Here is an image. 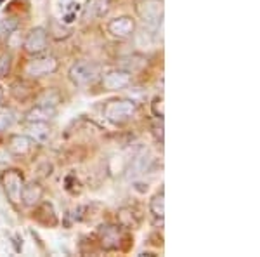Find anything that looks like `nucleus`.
<instances>
[{
    "instance_id": "f257e3e1",
    "label": "nucleus",
    "mask_w": 260,
    "mask_h": 257,
    "mask_svg": "<svg viewBox=\"0 0 260 257\" xmlns=\"http://www.w3.org/2000/svg\"><path fill=\"white\" fill-rule=\"evenodd\" d=\"M137 14L151 33H158L163 26V0H144L137 6Z\"/></svg>"
},
{
    "instance_id": "f03ea898",
    "label": "nucleus",
    "mask_w": 260,
    "mask_h": 257,
    "mask_svg": "<svg viewBox=\"0 0 260 257\" xmlns=\"http://www.w3.org/2000/svg\"><path fill=\"white\" fill-rule=\"evenodd\" d=\"M99 65L94 61H87V60H82V61H77L70 66V71H68V77L75 85L78 87H85V85H90L94 83L95 80L99 77Z\"/></svg>"
},
{
    "instance_id": "7ed1b4c3",
    "label": "nucleus",
    "mask_w": 260,
    "mask_h": 257,
    "mask_svg": "<svg viewBox=\"0 0 260 257\" xmlns=\"http://www.w3.org/2000/svg\"><path fill=\"white\" fill-rule=\"evenodd\" d=\"M136 111H137V104L130 99L110 101V103L104 106V117H106V120L116 125L128 122L136 115Z\"/></svg>"
},
{
    "instance_id": "20e7f679",
    "label": "nucleus",
    "mask_w": 260,
    "mask_h": 257,
    "mask_svg": "<svg viewBox=\"0 0 260 257\" xmlns=\"http://www.w3.org/2000/svg\"><path fill=\"white\" fill-rule=\"evenodd\" d=\"M0 184H2L7 200H9L11 204L18 205L21 202V189L24 186L23 174H21L19 170H16V168L6 170L2 176H0Z\"/></svg>"
},
{
    "instance_id": "39448f33",
    "label": "nucleus",
    "mask_w": 260,
    "mask_h": 257,
    "mask_svg": "<svg viewBox=\"0 0 260 257\" xmlns=\"http://www.w3.org/2000/svg\"><path fill=\"white\" fill-rule=\"evenodd\" d=\"M59 68V61L52 56H42V58H33L31 61L26 63L24 66V75H28L30 78H40L45 75L56 73Z\"/></svg>"
},
{
    "instance_id": "423d86ee",
    "label": "nucleus",
    "mask_w": 260,
    "mask_h": 257,
    "mask_svg": "<svg viewBox=\"0 0 260 257\" xmlns=\"http://www.w3.org/2000/svg\"><path fill=\"white\" fill-rule=\"evenodd\" d=\"M47 32L44 28H33L24 39V50L28 54H33V56H39V54H44L47 50Z\"/></svg>"
},
{
    "instance_id": "0eeeda50",
    "label": "nucleus",
    "mask_w": 260,
    "mask_h": 257,
    "mask_svg": "<svg viewBox=\"0 0 260 257\" xmlns=\"http://www.w3.org/2000/svg\"><path fill=\"white\" fill-rule=\"evenodd\" d=\"M136 32V19L130 16H120L108 23V33L115 39H128Z\"/></svg>"
},
{
    "instance_id": "6e6552de",
    "label": "nucleus",
    "mask_w": 260,
    "mask_h": 257,
    "mask_svg": "<svg viewBox=\"0 0 260 257\" xmlns=\"http://www.w3.org/2000/svg\"><path fill=\"white\" fill-rule=\"evenodd\" d=\"M130 82H132V73L120 68L106 73V77L103 78V87L106 91H121L125 87H128Z\"/></svg>"
},
{
    "instance_id": "1a4fd4ad",
    "label": "nucleus",
    "mask_w": 260,
    "mask_h": 257,
    "mask_svg": "<svg viewBox=\"0 0 260 257\" xmlns=\"http://www.w3.org/2000/svg\"><path fill=\"white\" fill-rule=\"evenodd\" d=\"M98 235H99L101 247H103L104 250H115V248H118L120 240H121L118 226L104 224V226L99 227Z\"/></svg>"
},
{
    "instance_id": "9d476101",
    "label": "nucleus",
    "mask_w": 260,
    "mask_h": 257,
    "mask_svg": "<svg viewBox=\"0 0 260 257\" xmlns=\"http://www.w3.org/2000/svg\"><path fill=\"white\" fill-rule=\"evenodd\" d=\"M35 145L37 142L28 134H16L9 139V151L16 157H26L28 153H31Z\"/></svg>"
},
{
    "instance_id": "9b49d317",
    "label": "nucleus",
    "mask_w": 260,
    "mask_h": 257,
    "mask_svg": "<svg viewBox=\"0 0 260 257\" xmlns=\"http://www.w3.org/2000/svg\"><path fill=\"white\" fill-rule=\"evenodd\" d=\"M42 196H44V188L40 186L39 183H26L21 189V202L26 207H35V205L40 204Z\"/></svg>"
},
{
    "instance_id": "f8f14e48",
    "label": "nucleus",
    "mask_w": 260,
    "mask_h": 257,
    "mask_svg": "<svg viewBox=\"0 0 260 257\" xmlns=\"http://www.w3.org/2000/svg\"><path fill=\"white\" fill-rule=\"evenodd\" d=\"M28 136H30L37 145H45L50 137V127L47 122H28Z\"/></svg>"
},
{
    "instance_id": "ddd939ff",
    "label": "nucleus",
    "mask_w": 260,
    "mask_h": 257,
    "mask_svg": "<svg viewBox=\"0 0 260 257\" xmlns=\"http://www.w3.org/2000/svg\"><path fill=\"white\" fill-rule=\"evenodd\" d=\"M37 219V221L40 222V224L44 226H56L57 224V216H56V210H54V205L49 204V202H44V204L39 205V209H37L35 216H33Z\"/></svg>"
},
{
    "instance_id": "4468645a",
    "label": "nucleus",
    "mask_w": 260,
    "mask_h": 257,
    "mask_svg": "<svg viewBox=\"0 0 260 257\" xmlns=\"http://www.w3.org/2000/svg\"><path fill=\"white\" fill-rule=\"evenodd\" d=\"M56 108L45 106V104H35L30 111L26 113V122H49L56 117Z\"/></svg>"
},
{
    "instance_id": "2eb2a0df",
    "label": "nucleus",
    "mask_w": 260,
    "mask_h": 257,
    "mask_svg": "<svg viewBox=\"0 0 260 257\" xmlns=\"http://www.w3.org/2000/svg\"><path fill=\"white\" fill-rule=\"evenodd\" d=\"M64 2L66 4H64V7H62V12H59V18H61V23L71 24V23H75L78 12L82 11V6L77 0H64Z\"/></svg>"
},
{
    "instance_id": "dca6fc26",
    "label": "nucleus",
    "mask_w": 260,
    "mask_h": 257,
    "mask_svg": "<svg viewBox=\"0 0 260 257\" xmlns=\"http://www.w3.org/2000/svg\"><path fill=\"white\" fill-rule=\"evenodd\" d=\"M149 212L153 214V217L163 221V217H165V191H163V189H160L156 195L151 198Z\"/></svg>"
},
{
    "instance_id": "f3484780",
    "label": "nucleus",
    "mask_w": 260,
    "mask_h": 257,
    "mask_svg": "<svg viewBox=\"0 0 260 257\" xmlns=\"http://www.w3.org/2000/svg\"><path fill=\"white\" fill-rule=\"evenodd\" d=\"M104 0H89V2L85 4V6L82 7V11H83V19H87V21H92V19H95L98 16L103 14V11L106 9L104 7Z\"/></svg>"
},
{
    "instance_id": "a211bd4d",
    "label": "nucleus",
    "mask_w": 260,
    "mask_h": 257,
    "mask_svg": "<svg viewBox=\"0 0 260 257\" xmlns=\"http://www.w3.org/2000/svg\"><path fill=\"white\" fill-rule=\"evenodd\" d=\"M16 119H18V115L12 108H0V134L11 129L16 124Z\"/></svg>"
},
{
    "instance_id": "6ab92c4d",
    "label": "nucleus",
    "mask_w": 260,
    "mask_h": 257,
    "mask_svg": "<svg viewBox=\"0 0 260 257\" xmlns=\"http://www.w3.org/2000/svg\"><path fill=\"white\" fill-rule=\"evenodd\" d=\"M118 222L123 227H137L139 216H137L134 209H121L118 212Z\"/></svg>"
},
{
    "instance_id": "aec40b11",
    "label": "nucleus",
    "mask_w": 260,
    "mask_h": 257,
    "mask_svg": "<svg viewBox=\"0 0 260 257\" xmlns=\"http://www.w3.org/2000/svg\"><path fill=\"white\" fill-rule=\"evenodd\" d=\"M18 26H19L18 19H14V18H4L2 21H0V39L7 40L12 35V33L18 30Z\"/></svg>"
},
{
    "instance_id": "412c9836",
    "label": "nucleus",
    "mask_w": 260,
    "mask_h": 257,
    "mask_svg": "<svg viewBox=\"0 0 260 257\" xmlns=\"http://www.w3.org/2000/svg\"><path fill=\"white\" fill-rule=\"evenodd\" d=\"M59 101H61V98H59V94L57 92H45L44 96L40 98V101H39V104H45V106H52V108H56L57 104H59Z\"/></svg>"
},
{
    "instance_id": "4be33fe9",
    "label": "nucleus",
    "mask_w": 260,
    "mask_h": 257,
    "mask_svg": "<svg viewBox=\"0 0 260 257\" xmlns=\"http://www.w3.org/2000/svg\"><path fill=\"white\" fill-rule=\"evenodd\" d=\"M151 111H153V115L156 117V119L163 120V117H165V108H163V99L161 98L153 99V103H151Z\"/></svg>"
},
{
    "instance_id": "5701e85b",
    "label": "nucleus",
    "mask_w": 260,
    "mask_h": 257,
    "mask_svg": "<svg viewBox=\"0 0 260 257\" xmlns=\"http://www.w3.org/2000/svg\"><path fill=\"white\" fill-rule=\"evenodd\" d=\"M9 70H11V56L9 54H2L0 56V78L7 77Z\"/></svg>"
},
{
    "instance_id": "b1692460",
    "label": "nucleus",
    "mask_w": 260,
    "mask_h": 257,
    "mask_svg": "<svg viewBox=\"0 0 260 257\" xmlns=\"http://www.w3.org/2000/svg\"><path fill=\"white\" fill-rule=\"evenodd\" d=\"M156 254H153V252H139V255L137 257H154Z\"/></svg>"
},
{
    "instance_id": "393cba45",
    "label": "nucleus",
    "mask_w": 260,
    "mask_h": 257,
    "mask_svg": "<svg viewBox=\"0 0 260 257\" xmlns=\"http://www.w3.org/2000/svg\"><path fill=\"white\" fill-rule=\"evenodd\" d=\"M2 101H4V87L0 85V104H2Z\"/></svg>"
}]
</instances>
